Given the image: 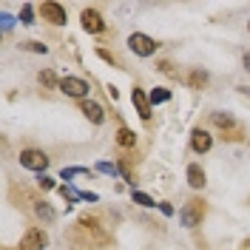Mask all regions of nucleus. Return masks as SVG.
<instances>
[{"instance_id":"obj_19","label":"nucleus","mask_w":250,"mask_h":250,"mask_svg":"<svg viewBox=\"0 0 250 250\" xmlns=\"http://www.w3.org/2000/svg\"><path fill=\"white\" fill-rule=\"evenodd\" d=\"M20 23H23V26H34V6H31V3H23V9H20Z\"/></svg>"},{"instance_id":"obj_32","label":"nucleus","mask_w":250,"mask_h":250,"mask_svg":"<svg viewBox=\"0 0 250 250\" xmlns=\"http://www.w3.org/2000/svg\"><path fill=\"white\" fill-rule=\"evenodd\" d=\"M248 31H250V20H248Z\"/></svg>"},{"instance_id":"obj_28","label":"nucleus","mask_w":250,"mask_h":250,"mask_svg":"<svg viewBox=\"0 0 250 250\" xmlns=\"http://www.w3.org/2000/svg\"><path fill=\"white\" fill-rule=\"evenodd\" d=\"M97 54H100V57H103L105 62H111V65H117V57H114L111 51H105V48H97Z\"/></svg>"},{"instance_id":"obj_14","label":"nucleus","mask_w":250,"mask_h":250,"mask_svg":"<svg viewBox=\"0 0 250 250\" xmlns=\"http://www.w3.org/2000/svg\"><path fill=\"white\" fill-rule=\"evenodd\" d=\"M114 140H117V145H120V148H134V145H137V134H134L131 128L120 125V128H117V137H114Z\"/></svg>"},{"instance_id":"obj_23","label":"nucleus","mask_w":250,"mask_h":250,"mask_svg":"<svg viewBox=\"0 0 250 250\" xmlns=\"http://www.w3.org/2000/svg\"><path fill=\"white\" fill-rule=\"evenodd\" d=\"M117 168H120V173H123V179L125 182H128V185H134V182H137V179H134V173H131V168H128V162H120V165H117Z\"/></svg>"},{"instance_id":"obj_26","label":"nucleus","mask_w":250,"mask_h":250,"mask_svg":"<svg viewBox=\"0 0 250 250\" xmlns=\"http://www.w3.org/2000/svg\"><path fill=\"white\" fill-rule=\"evenodd\" d=\"M37 185H40V190H51V188H54V179H51V176H46V173H43V176L37 179Z\"/></svg>"},{"instance_id":"obj_29","label":"nucleus","mask_w":250,"mask_h":250,"mask_svg":"<svg viewBox=\"0 0 250 250\" xmlns=\"http://www.w3.org/2000/svg\"><path fill=\"white\" fill-rule=\"evenodd\" d=\"M159 210H162L165 216H173V208H171L168 202H159Z\"/></svg>"},{"instance_id":"obj_11","label":"nucleus","mask_w":250,"mask_h":250,"mask_svg":"<svg viewBox=\"0 0 250 250\" xmlns=\"http://www.w3.org/2000/svg\"><path fill=\"white\" fill-rule=\"evenodd\" d=\"M31 210H34V216L40 219L43 225H54V222H57V210H54L46 199H34V202H31Z\"/></svg>"},{"instance_id":"obj_3","label":"nucleus","mask_w":250,"mask_h":250,"mask_svg":"<svg viewBox=\"0 0 250 250\" xmlns=\"http://www.w3.org/2000/svg\"><path fill=\"white\" fill-rule=\"evenodd\" d=\"M128 48H131V51H134L137 57H151V54H156L159 43H156L154 37L142 34V31H134V34L128 37Z\"/></svg>"},{"instance_id":"obj_30","label":"nucleus","mask_w":250,"mask_h":250,"mask_svg":"<svg viewBox=\"0 0 250 250\" xmlns=\"http://www.w3.org/2000/svg\"><path fill=\"white\" fill-rule=\"evenodd\" d=\"M242 65L250 71V51H245V54H242Z\"/></svg>"},{"instance_id":"obj_15","label":"nucleus","mask_w":250,"mask_h":250,"mask_svg":"<svg viewBox=\"0 0 250 250\" xmlns=\"http://www.w3.org/2000/svg\"><path fill=\"white\" fill-rule=\"evenodd\" d=\"M188 85H190L193 91H202L205 85H208V71H202V68H193V71L188 74Z\"/></svg>"},{"instance_id":"obj_6","label":"nucleus","mask_w":250,"mask_h":250,"mask_svg":"<svg viewBox=\"0 0 250 250\" xmlns=\"http://www.w3.org/2000/svg\"><path fill=\"white\" fill-rule=\"evenodd\" d=\"M48 245V233L43 228H29L23 239H20V248L17 250H43Z\"/></svg>"},{"instance_id":"obj_24","label":"nucleus","mask_w":250,"mask_h":250,"mask_svg":"<svg viewBox=\"0 0 250 250\" xmlns=\"http://www.w3.org/2000/svg\"><path fill=\"white\" fill-rule=\"evenodd\" d=\"M20 46L26 48V51H37V54H46L48 48L43 46V43H37V40H29V43H20Z\"/></svg>"},{"instance_id":"obj_10","label":"nucleus","mask_w":250,"mask_h":250,"mask_svg":"<svg viewBox=\"0 0 250 250\" xmlns=\"http://www.w3.org/2000/svg\"><path fill=\"white\" fill-rule=\"evenodd\" d=\"M80 111H83V117H85L88 123H94V125L105 123V111H103L100 103H94V100H83V103H80Z\"/></svg>"},{"instance_id":"obj_16","label":"nucleus","mask_w":250,"mask_h":250,"mask_svg":"<svg viewBox=\"0 0 250 250\" xmlns=\"http://www.w3.org/2000/svg\"><path fill=\"white\" fill-rule=\"evenodd\" d=\"M37 83H40L43 88H60V83H62V80L57 77V74H54L51 68H43V71L37 74Z\"/></svg>"},{"instance_id":"obj_7","label":"nucleus","mask_w":250,"mask_h":250,"mask_svg":"<svg viewBox=\"0 0 250 250\" xmlns=\"http://www.w3.org/2000/svg\"><path fill=\"white\" fill-rule=\"evenodd\" d=\"M40 17H43L46 23H51V26H65V20H68L65 9H62L60 3H51V0L40 3Z\"/></svg>"},{"instance_id":"obj_20","label":"nucleus","mask_w":250,"mask_h":250,"mask_svg":"<svg viewBox=\"0 0 250 250\" xmlns=\"http://www.w3.org/2000/svg\"><path fill=\"white\" fill-rule=\"evenodd\" d=\"M60 196L62 199H80V202H85V193L83 190H74V188H68V185L60 188Z\"/></svg>"},{"instance_id":"obj_18","label":"nucleus","mask_w":250,"mask_h":250,"mask_svg":"<svg viewBox=\"0 0 250 250\" xmlns=\"http://www.w3.org/2000/svg\"><path fill=\"white\" fill-rule=\"evenodd\" d=\"M74 176H88L91 179V171L88 168H62L60 171V179H74Z\"/></svg>"},{"instance_id":"obj_17","label":"nucleus","mask_w":250,"mask_h":250,"mask_svg":"<svg viewBox=\"0 0 250 250\" xmlns=\"http://www.w3.org/2000/svg\"><path fill=\"white\" fill-rule=\"evenodd\" d=\"M131 199H134V202L137 205H142V208H156V199H151V196H148V193H142V190H134V193H131Z\"/></svg>"},{"instance_id":"obj_13","label":"nucleus","mask_w":250,"mask_h":250,"mask_svg":"<svg viewBox=\"0 0 250 250\" xmlns=\"http://www.w3.org/2000/svg\"><path fill=\"white\" fill-rule=\"evenodd\" d=\"M185 176H188V185L193 188V190H202V188H205V182H208V176H205L202 165H196V162H190V165H188Z\"/></svg>"},{"instance_id":"obj_22","label":"nucleus","mask_w":250,"mask_h":250,"mask_svg":"<svg viewBox=\"0 0 250 250\" xmlns=\"http://www.w3.org/2000/svg\"><path fill=\"white\" fill-rule=\"evenodd\" d=\"M156 68H159L162 74H168V77H176V68H173L171 60H159V62H156Z\"/></svg>"},{"instance_id":"obj_25","label":"nucleus","mask_w":250,"mask_h":250,"mask_svg":"<svg viewBox=\"0 0 250 250\" xmlns=\"http://www.w3.org/2000/svg\"><path fill=\"white\" fill-rule=\"evenodd\" d=\"M97 171H100V173H111V176H114L120 168H117V165H111V162H97Z\"/></svg>"},{"instance_id":"obj_27","label":"nucleus","mask_w":250,"mask_h":250,"mask_svg":"<svg viewBox=\"0 0 250 250\" xmlns=\"http://www.w3.org/2000/svg\"><path fill=\"white\" fill-rule=\"evenodd\" d=\"M0 20H3V31H12V26H15V17L3 12V15H0Z\"/></svg>"},{"instance_id":"obj_9","label":"nucleus","mask_w":250,"mask_h":250,"mask_svg":"<svg viewBox=\"0 0 250 250\" xmlns=\"http://www.w3.org/2000/svg\"><path fill=\"white\" fill-rule=\"evenodd\" d=\"M190 148H193V154H208L213 148V137L205 128H193L190 131Z\"/></svg>"},{"instance_id":"obj_4","label":"nucleus","mask_w":250,"mask_h":250,"mask_svg":"<svg viewBox=\"0 0 250 250\" xmlns=\"http://www.w3.org/2000/svg\"><path fill=\"white\" fill-rule=\"evenodd\" d=\"M20 165H23V168H29V171L46 173L48 154H46V151H37V148H26V151H20Z\"/></svg>"},{"instance_id":"obj_5","label":"nucleus","mask_w":250,"mask_h":250,"mask_svg":"<svg viewBox=\"0 0 250 250\" xmlns=\"http://www.w3.org/2000/svg\"><path fill=\"white\" fill-rule=\"evenodd\" d=\"M60 91L65 94V97H74V100H88V91H91V85L85 83L83 77H62L60 83Z\"/></svg>"},{"instance_id":"obj_12","label":"nucleus","mask_w":250,"mask_h":250,"mask_svg":"<svg viewBox=\"0 0 250 250\" xmlns=\"http://www.w3.org/2000/svg\"><path fill=\"white\" fill-rule=\"evenodd\" d=\"M131 103H134L137 114H140L142 120L148 123V120H151V97H145V91H142V88H134V91H131Z\"/></svg>"},{"instance_id":"obj_31","label":"nucleus","mask_w":250,"mask_h":250,"mask_svg":"<svg viewBox=\"0 0 250 250\" xmlns=\"http://www.w3.org/2000/svg\"><path fill=\"white\" fill-rule=\"evenodd\" d=\"M239 250H250V239H245V242L239 245Z\"/></svg>"},{"instance_id":"obj_1","label":"nucleus","mask_w":250,"mask_h":250,"mask_svg":"<svg viewBox=\"0 0 250 250\" xmlns=\"http://www.w3.org/2000/svg\"><path fill=\"white\" fill-rule=\"evenodd\" d=\"M210 123L216 125L219 131H222V137H228V140H242V125L236 123L230 114H222V111H213L210 114Z\"/></svg>"},{"instance_id":"obj_2","label":"nucleus","mask_w":250,"mask_h":250,"mask_svg":"<svg viewBox=\"0 0 250 250\" xmlns=\"http://www.w3.org/2000/svg\"><path fill=\"white\" fill-rule=\"evenodd\" d=\"M202 219H205V202L202 199H188L185 208L179 210V222L185 228H196V225H202Z\"/></svg>"},{"instance_id":"obj_8","label":"nucleus","mask_w":250,"mask_h":250,"mask_svg":"<svg viewBox=\"0 0 250 250\" xmlns=\"http://www.w3.org/2000/svg\"><path fill=\"white\" fill-rule=\"evenodd\" d=\"M80 23H83V29L88 31V34H103L105 31V20H103V15L97 9H83Z\"/></svg>"},{"instance_id":"obj_21","label":"nucleus","mask_w":250,"mask_h":250,"mask_svg":"<svg viewBox=\"0 0 250 250\" xmlns=\"http://www.w3.org/2000/svg\"><path fill=\"white\" fill-rule=\"evenodd\" d=\"M168 100H171V91H168V88H154V91H151V105L168 103Z\"/></svg>"}]
</instances>
